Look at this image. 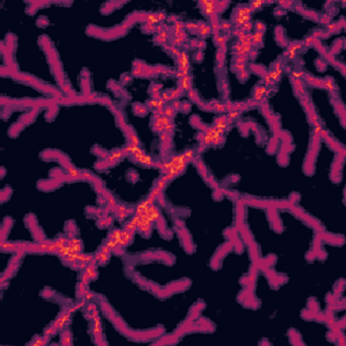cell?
Here are the masks:
<instances>
[{"label": "cell", "instance_id": "30bf717a", "mask_svg": "<svg viewBox=\"0 0 346 346\" xmlns=\"http://www.w3.org/2000/svg\"><path fill=\"white\" fill-rule=\"evenodd\" d=\"M211 108L215 110V111H219V112H223V111H227V104H220V103H211Z\"/></svg>", "mask_w": 346, "mask_h": 346}, {"label": "cell", "instance_id": "5bb4252c", "mask_svg": "<svg viewBox=\"0 0 346 346\" xmlns=\"http://www.w3.org/2000/svg\"><path fill=\"white\" fill-rule=\"evenodd\" d=\"M127 134H129V138H130V142H131V145H134V146H139V139H138V137H137L134 133H131V131H127Z\"/></svg>", "mask_w": 346, "mask_h": 346}, {"label": "cell", "instance_id": "7c38bea8", "mask_svg": "<svg viewBox=\"0 0 346 346\" xmlns=\"http://www.w3.org/2000/svg\"><path fill=\"white\" fill-rule=\"evenodd\" d=\"M145 19H146V22L149 23V25H154V23H158V19H157L156 14H147V15H145Z\"/></svg>", "mask_w": 346, "mask_h": 346}, {"label": "cell", "instance_id": "7a4b0ae2", "mask_svg": "<svg viewBox=\"0 0 346 346\" xmlns=\"http://www.w3.org/2000/svg\"><path fill=\"white\" fill-rule=\"evenodd\" d=\"M180 89L181 91H187V92L192 89V76L191 74L180 78Z\"/></svg>", "mask_w": 346, "mask_h": 346}, {"label": "cell", "instance_id": "9c48e42d", "mask_svg": "<svg viewBox=\"0 0 346 346\" xmlns=\"http://www.w3.org/2000/svg\"><path fill=\"white\" fill-rule=\"evenodd\" d=\"M124 153L123 150H119V152H114L111 154L110 157H107V161H110V162H115V161H118V160H120V158H123L124 157Z\"/></svg>", "mask_w": 346, "mask_h": 346}, {"label": "cell", "instance_id": "e0dca14e", "mask_svg": "<svg viewBox=\"0 0 346 346\" xmlns=\"http://www.w3.org/2000/svg\"><path fill=\"white\" fill-rule=\"evenodd\" d=\"M314 42H315V37H312V35H311V37H308V38H306V39H304V41H303V42H302V43H303V46H311V45H312Z\"/></svg>", "mask_w": 346, "mask_h": 346}, {"label": "cell", "instance_id": "52a82bcc", "mask_svg": "<svg viewBox=\"0 0 346 346\" xmlns=\"http://www.w3.org/2000/svg\"><path fill=\"white\" fill-rule=\"evenodd\" d=\"M68 246H69V248H72L73 250H76V252H78V253L83 250V245H81V242L78 239H76V238H69V239H68Z\"/></svg>", "mask_w": 346, "mask_h": 346}, {"label": "cell", "instance_id": "44dd1931", "mask_svg": "<svg viewBox=\"0 0 346 346\" xmlns=\"http://www.w3.org/2000/svg\"><path fill=\"white\" fill-rule=\"evenodd\" d=\"M239 116V111H230V114H229V118L231 119H234V118H238Z\"/></svg>", "mask_w": 346, "mask_h": 346}, {"label": "cell", "instance_id": "9a60e30c", "mask_svg": "<svg viewBox=\"0 0 346 346\" xmlns=\"http://www.w3.org/2000/svg\"><path fill=\"white\" fill-rule=\"evenodd\" d=\"M325 87H326L328 91H334V89H335V85H334V83H333L331 78H327V80L325 81Z\"/></svg>", "mask_w": 346, "mask_h": 346}, {"label": "cell", "instance_id": "5b68a950", "mask_svg": "<svg viewBox=\"0 0 346 346\" xmlns=\"http://www.w3.org/2000/svg\"><path fill=\"white\" fill-rule=\"evenodd\" d=\"M197 33H199L202 37H206V35H208V34L212 33V28L207 25V23L199 22V28H197Z\"/></svg>", "mask_w": 346, "mask_h": 346}, {"label": "cell", "instance_id": "7402d4cb", "mask_svg": "<svg viewBox=\"0 0 346 346\" xmlns=\"http://www.w3.org/2000/svg\"><path fill=\"white\" fill-rule=\"evenodd\" d=\"M156 16H157V19H158V23H160V22H164L165 18H166V16H165V14H161V12H160V14H156Z\"/></svg>", "mask_w": 346, "mask_h": 346}, {"label": "cell", "instance_id": "3957f363", "mask_svg": "<svg viewBox=\"0 0 346 346\" xmlns=\"http://www.w3.org/2000/svg\"><path fill=\"white\" fill-rule=\"evenodd\" d=\"M266 87L265 85H258L257 88L254 89V96H253V100L254 101H261L265 96V92H266Z\"/></svg>", "mask_w": 346, "mask_h": 346}, {"label": "cell", "instance_id": "4fadbf2b", "mask_svg": "<svg viewBox=\"0 0 346 346\" xmlns=\"http://www.w3.org/2000/svg\"><path fill=\"white\" fill-rule=\"evenodd\" d=\"M68 174H69L71 177H74V179H80V177H81V172H80V170L73 169L72 166L68 168Z\"/></svg>", "mask_w": 346, "mask_h": 346}, {"label": "cell", "instance_id": "cb8c5ba5", "mask_svg": "<svg viewBox=\"0 0 346 346\" xmlns=\"http://www.w3.org/2000/svg\"><path fill=\"white\" fill-rule=\"evenodd\" d=\"M92 298H94V293H92V292H87L85 293V299H87V300H89V299H92Z\"/></svg>", "mask_w": 346, "mask_h": 346}, {"label": "cell", "instance_id": "ba28073f", "mask_svg": "<svg viewBox=\"0 0 346 346\" xmlns=\"http://www.w3.org/2000/svg\"><path fill=\"white\" fill-rule=\"evenodd\" d=\"M156 41L158 43H162V45H165L166 43V41H168V33L165 30H162V28H160L158 30V34H157V37H156Z\"/></svg>", "mask_w": 346, "mask_h": 346}, {"label": "cell", "instance_id": "277c9868", "mask_svg": "<svg viewBox=\"0 0 346 346\" xmlns=\"http://www.w3.org/2000/svg\"><path fill=\"white\" fill-rule=\"evenodd\" d=\"M231 123V119L229 118V116H219V118H215L214 120V124L218 127H226L227 129V126Z\"/></svg>", "mask_w": 346, "mask_h": 346}, {"label": "cell", "instance_id": "ac0fdd59", "mask_svg": "<svg viewBox=\"0 0 346 346\" xmlns=\"http://www.w3.org/2000/svg\"><path fill=\"white\" fill-rule=\"evenodd\" d=\"M230 26L231 25L229 22H220V28H222L225 33H229V31H230Z\"/></svg>", "mask_w": 346, "mask_h": 346}, {"label": "cell", "instance_id": "8992f818", "mask_svg": "<svg viewBox=\"0 0 346 346\" xmlns=\"http://www.w3.org/2000/svg\"><path fill=\"white\" fill-rule=\"evenodd\" d=\"M250 14H252V10H250L249 5H243V7H239L235 10V15L243 16V18H250Z\"/></svg>", "mask_w": 346, "mask_h": 346}, {"label": "cell", "instance_id": "8fae6325", "mask_svg": "<svg viewBox=\"0 0 346 346\" xmlns=\"http://www.w3.org/2000/svg\"><path fill=\"white\" fill-rule=\"evenodd\" d=\"M174 111L176 110L173 108V107H164V112H162V115H165L166 118H173L174 116Z\"/></svg>", "mask_w": 346, "mask_h": 346}, {"label": "cell", "instance_id": "ffe728a7", "mask_svg": "<svg viewBox=\"0 0 346 346\" xmlns=\"http://www.w3.org/2000/svg\"><path fill=\"white\" fill-rule=\"evenodd\" d=\"M255 30H257V33H261V34H262L264 31H265V25H264V23H261V22H258L257 25H255Z\"/></svg>", "mask_w": 346, "mask_h": 346}, {"label": "cell", "instance_id": "2e32d148", "mask_svg": "<svg viewBox=\"0 0 346 346\" xmlns=\"http://www.w3.org/2000/svg\"><path fill=\"white\" fill-rule=\"evenodd\" d=\"M262 4H264V2H252L249 7H250V10H252V11H255L258 7H261Z\"/></svg>", "mask_w": 346, "mask_h": 346}, {"label": "cell", "instance_id": "d6986e66", "mask_svg": "<svg viewBox=\"0 0 346 346\" xmlns=\"http://www.w3.org/2000/svg\"><path fill=\"white\" fill-rule=\"evenodd\" d=\"M62 344H69L71 345L72 344V339H71V334L69 333H64V335H62Z\"/></svg>", "mask_w": 346, "mask_h": 346}, {"label": "cell", "instance_id": "6da1fadb", "mask_svg": "<svg viewBox=\"0 0 346 346\" xmlns=\"http://www.w3.org/2000/svg\"><path fill=\"white\" fill-rule=\"evenodd\" d=\"M133 160L137 162H139V164L142 165H147V166H153V165H156V162L153 161L152 157H149L147 154H141V156H131Z\"/></svg>", "mask_w": 346, "mask_h": 346}, {"label": "cell", "instance_id": "603a6c76", "mask_svg": "<svg viewBox=\"0 0 346 346\" xmlns=\"http://www.w3.org/2000/svg\"><path fill=\"white\" fill-rule=\"evenodd\" d=\"M180 107H181V103H180V101H173V108L174 110H179Z\"/></svg>", "mask_w": 346, "mask_h": 346}]
</instances>
